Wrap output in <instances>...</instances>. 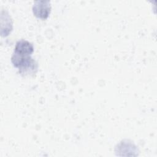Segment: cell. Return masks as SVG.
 <instances>
[{
	"instance_id": "obj_1",
	"label": "cell",
	"mask_w": 157,
	"mask_h": 157,
	"mask_svg": "<svg viewBox=\"0 0 157 157\" xmlns=\"http://www.w3.org/2000/svg\"><path fill=\"white\" fill-rule=\"evenodd\" d=\"M18 72L23 77H33L38 69V64L31 56H28L19 66Z\"/></svg>"
},
{
	"instance_id": "obj_2",
	"label": "cell",
	"mask_w": 157,
	"mask_h": 157,
	"mask_svg": "<svg viewBox=\"0 0 157 157\" xmlns=\"http://www.w3.org/2000/svg\"><path fill=\"white\" fill-rule=\"evenodd\" d=\"M51 3L48 0H38L34 2L33 12L34 16L41 19L48 18L51 11Z\"/></svg>"
},
{
	"instance_id": "obj_3",
	"label": "cell",
	"mask_w": 157,
	"mask_h": 157,
	"mask_svg": "<svg viewBox=\"0 0 157 157\" xmlns=\"http://www.w3.org/2000/svg\"><path fill=\"white\" fill-rule=\"evenodd\" d=\"M14 52L23 55L31 56L34 52V46L33 44L29 41L21 39L17 42Z\"/></svg>"
}]
</instances>
